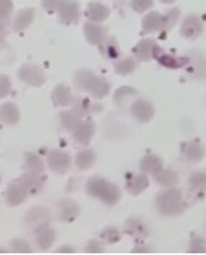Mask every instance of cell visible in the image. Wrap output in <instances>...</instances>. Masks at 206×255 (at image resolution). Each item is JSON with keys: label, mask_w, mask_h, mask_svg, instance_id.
Here are the masks:
<instances>
[{"label": "cell", "mask_w": 206, "mask_h": 255, "mask_svg": "<svg viewBox=\"0 0 206 255\" xmlns=\"http://www.w3.org/2000/svg\"><path fill=\"white\" fill-rule=\"evenodd\" d=\"M85 190L90 197H97L107 205H115L120 200V189L112 182L102 179V177H92L87 184Z\"/></svg>", "instance_id": "obj_1"}, {"label": "cell", "mask_w": 206, "mask_h": 255, "mask_svg": "<svg viewBox=\"0 0 206 255\" xmlns=\"http://www.w3.org/2000/svg\"><path fill=\"white\" fill-rule=\"evenodd\" d=\"M156 209L161 215H166V217L180 215L185 210L181 190L175 189V187H168V190L161 192L156 197Z\"/></svg>", "instance_id": "obj_2"}, {"label": "cell", "mask_w": 206, "mask_h": 255, "mask_svg": "<svg viewBox=\"0 0 206 255\" xmlns=\"http://www.w3.org/2000/svg\"><path fill=\"white\" fill-rule=\"evenodd\" d=\"M49 224H50V214L44 207H35V209L27 212L25 227L28 230H32V232H37V230L47 227Z\"/></svg>", "instance_id": "obj_3"}, {"label": "cell", "mask_w": 206, "mask_h": 255, "mask_svg": "<svg viewBox=\"0 0 206 255\" xmlns=\"http://www.w3.org/2000/svg\"><path fill=\"white\" fill-rule=\"evenodd\" d=\"M18 77H20V80L25 82L27 85H32V87H40V85H44L47 80L45 72L42 70L40 67L30 65V64H25L20 67Z\"/></svg>", "instance_id": "obj_4"}, {"label": "cell", "mask_w": 206, "mask_h": 255, "mask_svg": "<svg viewBox=\"0 0 206 255\" xmlns=\"http://www.w3.org/2000/svg\"><path fill=\"white\" fill-rule=\"evenodd\" d=\"M133 54L137 55L138 60L146 62V60L158 59V55L161 54V49L158 47V44L153 38H143V40L138 42L135 49H133Z\"/></svg>", "instance_id": "obj_5"}, {"label": "cell", "mask_w": 206, "mask_h": 255, "mask_svg": "<svg viewBox=\"0 0 206 255\" xmlns=\"http://www.w3.org/2000/svg\"><path fill=\"white\" fill-rule=\"evenodd\" d=\"M130 112H132L133 117H135L138 122H141V124L150 122V120L155 117V107H153V105L145 99L135 100V102L132 104V107H130Z\"/></svg>", "instance_id": "obj_6"}, {"label": "cell", "mask_w": 206, "mask_h": 255, "mask_svg": "<svg viewBox=\"0 0 206 255\" xmlns=\"http://www.w3.org/2000/svg\"><path fill=\"white\" fill-rule=\"evenodd\" d=\"M80 209L78 204L70 199H64L57 204V219L62 220V222H73V220L78 217Z\"/></svg>", "instance_id": "obj_7"}, {"label": "cell", "mask_w": 206, "mask_h": 255, "mask_svg": "<svg viewBox=\"0 0 206 255\" xmlns=\"http://www.w3.org/2000/svg\"><path fill=\"white\" fill-rule=\"evenodd\" d=\"M201 32H203V22H201V18L198 15H195V13L188 15L183 20V23H181V35L185 38H188V40L198 38L201 35Z\"/></svg>", "instance_id": "obj_8"}, {"label": "cell", "mask_w": 206, "mask_h": 255, "mask_svg": "<svg viewBox=\"0 0 206 255\" xmlns=\"http://www.w3.org/2000/svg\"><path fill=\"white\" fill-rule=\"evenodd\" d=\"M70 163H71V158L69 153L64 150H52L49 153V167L55 174H60V175L65 174L70 168Z\"/></svg>", "instance_id": "obj_9"}, {"label": "cell", "mask_w": 206, "mask_h": 255, "mask_svg": "<svg viewBox=\"0 0 206 255\" xmlns=\"http://www.w3.org/2000/svg\"><path fill=\"white\" fill-rule=\"evenodd\" d=\"M83 32H85L87 40L90 42V44H93V45L103 44V42L108 38L107 28H105L103 25H100L98 22H87V23H85V27H83Z\"/></svg>", "instance_id": "obj_10"}, {"label": "cell", "mask_w": 206, "mask_h": 255, "mask_svg": "<svg viewBox=\"0 0 206 255\" xmlns=\"http://www.w3.org/2000/svg\"><path fill=\"white\" fill-rule=\"evenodd\" d=\"M20 184L23 185V189L27 190V194L37 195V194H40L42 189H44L45 177H42V174H33V172H27L25 175L20 177Z\"/></svg>", "instance_id": "obj_11"}, {"label": "cell", "mask_w": 206, "mask_h": 255, "mask_svg": "<svg viewBox=\"0 0 206 255\" xmlns=\"http://www.w3.org/2000/svg\"><path fill=\"white\" fill-rule=\"evenodd\" d=\"M59 17L64 23H75L80 17V5L75 0H67L59 8Z\"/></svg>", "instance_id": "obj_12"}, {"label": "cell", "mask_w": 206, "mask_h": 255, "mask_svg": "<svg viewBox=\"0 0 206 255\" xmlns=\"http://www.w3.org/2000/svg\"><path fill=\"white\" fill-rule=\"evenodd\" d=\"M125 230H127V234H130L133 237H138V239H145L150 235V227H148V224L143 219H138V217L128 219L125 224Z\"/></svg>", "instance_id": "obj_13"}, {"label": "cell", "mask_w": 206, "mask_h": 255, "mask_svg": "<svg viewBox=\"0 0 206 255\" xmlns=\"http://www.w3.org/2000/svg\"><path fill=\"white\" fill-rule=\"evenodd\" d=\"M73 135L78 143H83V145H88L90 140L95 135V124L92 120H81L78 124V127L73 130Z\"/></svg>", "instance_id": "obj_14"}, {"label": "cell", "mask_w": 206, "mask_h": 255, "mask_svg": "<svg viewBox=\"0 0 206 255\" xmlns=\"http://www.w3.org/2000/svg\"><path fill=\"white\" fill-rule=\"evenodd\" d=\"M140 168H141L143 174L156 175L158 172H160L161 168H163V160H161V157H158L156 153H146V155L141 158Z\"/></svg>", "instance_id": "obj_15"}, {"label": "cell", "mask_w": 206, "mask_h": 255, "mask_svg": "<svg viewBox=\"0 0 206 255\" xmlns=\"http://www.w3.org/2000/svg\"><path fill=\"white\" fill-rule=\"evenodd\" d=\"M27 190L23 189V185L20 182H15V184H12L10 187L7 189V194H5V200L8 205L15 207V205H20L22 202H25L27 199Z\"/></svg>", "instance_id": "obj_16"}, {"label": "cell", "mask_w": 206, "mask_h": 255, "mask_svg": "<svg viewBox=\"0 0 206 255\" xmlns=\"http://www.w3.org/2000/svg\"><path fill=\"white\" fill-rule=\"evenodd\" d=\"M20 120V110L15 104H3L0 105V122L5 125H15Z\"/></svg>", "instance_id": "obj_17"}, {"label": "cell", "mask_w": 206, "mask_h": 255, "mask_svg": "<svg viewBox=\"0 0 206 255\" xmlns=\"http://www.w3.org/2000/svg\"><path fill=\"white\" fill-rule=\"evenodd\" d=\"M52 100H54L57 107H69V105L73 104V95H71L70 89L67 85L60 84L52 92Z\"/></svg>", "instance_id": "obj_18"}, {"label": "cell", "mask_w": 206, "mask_h": 255, "mask_svg": "<svg viewBox=\"0 0 206 255\" xmlns=\"http://www.w3.org/2000/svg\"><path fill=\"white\" fill-rule=\"evenodd\" d=\"M148 185H150V180H148V177L145 174H133L128 177L127 190L132 195H140L143 190L148 189Z\"/></svg>", "instance_id": "obj_19"}, {"label": "cell", "mask_w": 206, "mask_h": 255, "mask_svg": "<svg viewBox=\"0 0 206 255\" xmlns=\"http://www.w3.org/2000/svg\"><path fill=\"white\" fill-rule=\"evenodd\" d=\"M183 157L190 162H200L205 157V147L198 140H191L185 143L183 147Z\"/></svg>", "instance_id": "obj_20"}, {"label": "cell", "mask_w": 206, "mask_h": 255, "mask_svg": "<svg viewBox=\"0 0 206 255\" xmlns=\"http://www.w3.org/2000/svg\"><path fill=\"white\" fill-rule=\"evenodd\" d=\"M37 237H35V242L37 245L40 247L42 250H49L52 245L55 244V239H57V234L54 229H50L49 225L40 230H37Z\"/></svg>", "instance_id": "obj_21"}, {"label": "cell", "mask_w": 206, "mask_h": 255, "mask_svg": "<svg viewBox=\"0 0 206 255\" xmlns=\"http://www.w3.org/2000/svg\"><path fill=\"white\" fill-rule=\"evenodd\" d=\"M95 80H97V75L92 70H78L75 75V85L80 90H85V92H90Z\"/></svg>", "instance_id": "obj_22"}, {"label": "cell", "mask_w": 206, "mask_h": 255, "mask_svg": "<svg viewBox=\"0 0 206 255\" xmlns=\"http://www.w3.org/2000/svg\"><path fill=\"white\" fill-rule=\"evenodd\" d=\"M81 115L76 112V110H67V112H62L60 114V124L62 127L65 128V130L69 132H73L76 127H78V124L81 122Z\"/></svg>", "instance_id": "obj_23"}, {"label": "cell", "mask_w": 206, "mask_h": 255, "mask_svg": "<svg viewBox=\"0 0 206 255\" xmlns=\"http://www.w3.org/2000/svg\"><path fill=\"white\" fill-rule=\"evenodd\" d=\"M110 15V10H108V7H105L103 3H97V2H93V3H90V7H88V12H87V17H88V20L90 22H103V20H107Z\"/></svg>", "instance_id": "obj_24"}, {"label": "cell", "mask_w": 206, "mask_h": 255, "mask_svg": "<svg viewBox=\"0 0 206 255\" xmlns=\"http://www.w3.org/2000/svg\"><path fill=\"white\" fill-rule=\"evenodd\" d=\"M33 17H35V10L33 8H23L17 13V17L13 18V28L15 30H23L32 23Z\"/></svg>", "instance_id": "obj_25"}, {"label": "cell", "mask_w": 206, "mask_h": 255, "mask_svg": "<svg viewBox=\"0 0 206 255\" xmlns=\"http://www.w3.org/2000/svg\"><path fill=\"white\" fill-rule=\"evenodd\" d=\"M95 160H97V155H95L93 150H81L76 153L75 163L78 170H88V168L93 167Z\"/></svg>", "instance_id": "obj_26"}, {"label": "cell", "mask_w": 206, "mask_h": 255, "mask_svg": "<svg viewBox=\"0 0 206 255\" xmlns=\"http://www.w3.org/2000/svg\"><path fill=\"white\" fill-rule=\"evenodd\" d=\"M143 30L148 33L161 30V13L155 10L146 13L145 18H143Z\"/></svg>", "instance_id": "obj_27"}, {"label": "cell", "mask_w": 206, "mask_h": 255, "mask_svg": "<svg viewBox=\"0 0 206 255\" xmlns=\"http://www.w3.org/2000/svg\"><path fill=\"white\" fill-rule=\"evenodd\" d=\"M155 177L158 184L163 187H175L178 184V174L175 170H171V168H161Z\"/></svg>", "instance_id": "obj_28"}, {"label": "cell", "mask_w": 206, "mask_h": 255, "mask_svg": "<svg viewBox=\"0 0 206 255\" xmlns=\"http://www.w3.org/2000/svg\"><path fill=\"white\" fill-rule=\"evenodd\" d=\"M158 60H160L161 65L168 67V69H181L188 62V59H185V57H175L170 54H160L158 55Z\"/></svg>", "instance_id": "obj_29"}, {"label": "cell", "mask_w": 206, "mask_h": 255, "mask_svg": "<svg viewBox=\"0 0 206 255\" xmlns=\"http://www.w3.org/2000/svg\"><path fill=\"white\" fill-rule=\"evenodd\" d=\"M135 69H137V62L133 59H128V57H125V59H118L115 62V70H117V74H120V75H130L135 72Z\"/></svg>", "instance_id": "obj_30"}, {"label": "cell", "mask_w": 206, "mask_h": 255, "mask_svg": "<svg viewBox=\"0 0 206 255\" xmlns=\"http://www.w3.org/2000/svg\"><path fill=\"white\" fill-rule=\"evenodd\" d=\"M25 167L28 172H33V174H42L44 172V162L42 158L37 155V153H25Z\"/></svg>", "instance_id": "obj_31"}, {"label": "cell", "mask_w": 206, "mask_h": 255, "mask_svg": "<svg viewBox=\"0 0 206 255\" xmlns=\"http://www.w3.org/2000/svg\"><path fill=\"white\" fill-rule=\"evenodd\" d=\"M110 92V84L102 77H97V80H95V84L92 85V89H90V94L93 95L95 99H103L107 97Z\"/></svg>", "instance_id": "obj_32"}, {"label": "cell", "mask_w": 206, "mask_h": 255, "mask_svg": "<svg viewBox=\"0 0 206 255\" xmlns=\"http://www.w3.org/2000/svg\"><path fill=\"white\" fill-rule=\"evenodd\" d=\"M100 45H102V52L108 57V59H117L120 55V47L115 38H107V40Z\"/></svg>", "instance_id": "obj_33"}, {"label": "cell", "mask_w": 206, "mask_h": 255, "mask_svg": "<svg viewBox=\"0 0 206 255\" xmlns=\"http://www.w3.org/2000/svg\"><path fill=\"white\" fill-rule=\"evenodd\" d=\"M178 18H180V8H171L170 12H166L165 15H161V28L170 30V28L176 23Z\"/></svg>", "instance_id": "obj_34"}, {"label": "cell", "mask_w": 206, "mask_h": 255, "mask_svg": "<svg viewBox=\"0 0 206 255\" xmlns=\"http://www.w3.org/2000/svg\"><path fill=\"white\" fill-rule=\"evenodd\" d=\"M190 187L196 192L205 190V172H195L190 175Z\"/></svg>", "instance_id": "obj_35"}, {"label": "cell", "mask_w": 206, "mask_h": 255, "mask_svg": "<svg viewBox=\"0 0 206 255\" xmlns=\"http://www.w3.org/2000/svg\"><path fill=\"white\" fill-rule=\"evenodd\" d=\"M102 239H103L107 244H117V242H120V239H122V234H120V230H118V229H115V227H107V229H103Z\"/></svg>", "instance_id": "obj_36"}, {"label": "cell", "mask_w": 206, "mask_h": 255, "mask_svg": "<svg viewBox=\"0 0 206 255\" xmlns=\"http://www.w3.org/2000/svg\"><path fill=\"white\" fill-rule=\"evenodd\" d=\"M10 247H12V252H18V254H30L32 252L30 244H28L25 239H13Z\"/></svg>", "instance_id": "obj_37"}, {"label": "cell", "mask_w": 206, "mask_h": 255, "mask_svg": "<svg viewBox=\"0 0 206 255\" xmlns=\"http://www.w3.org/2000/svg\"><path fill=\"white\" fill-rule=\"evenodd\" d=\"M137 92L130 87H123V89H118L117 94H115V102H117V105H120V107H125L127 104V99L128 95H135Z\"/></svg>", "instance_id": "obj_38"}, {"label": "cell", "mask_w": 206, "mask_h": 255, "mask_svg": "<svg viewBox=\"0 0 206 255\" xmlns=\"http://www.w3.org/2000/svg\"><path fill=\"white\" fill-rule=\"evenodd\" d=\"M132 7L135 12H146L153 7V0H132Z\"/></svg>", "instance_id": "obj_39"}, {"label": "cell", "mask_w": 206, "mask_h": 255, "mask_svg": "<svg viewBox=\"0 0 206 255\" xmlns=\"http://www.w3.org/2000/svg\"><path fill=\"white\" fill-rule=\"evenodd\" d=\"M10 89H12V82L8 79L7 75H2L0 77V99L7 97L10 94Z\"/></svg>", "instance_id": "obj_40"}, {"label": "cell", "mask_w": 206, "mask_h": 255, "mask_svg": "<svg viewBox=\"0 0 206 255\" xmlns=\"http://www.w3.org/2000/svg\"><path fill=\"white\" fill-rule=\"evenodd\" d=\"M67 0H42V5L49 12H59V8L64 5Z\"/></svg>", "instance_id": "obj_41"}, {"label": "cell", "mask_w": 206, "mask_h": 255, "mask_svg": "<svg viewBox=\"0 0 206 255\" xmlns=\"http://www.w3.org/2000/svg\"><path fill=\"white\" fill-rule=\"evenodd\" d=\"M190 252H193V254H201V252H205V239H201V237H193V240H191V244H190Z\"/></svg>", "instance_id": "obj_42"}, {"label": "cell", "mask_w": 206, "mask_h": 255, "mask_svg": "<svg viewBox=\"0 0 206 255\" xmlns=\"http://www.w3.org/2000/svg\"><path fill=\"white\" fill-rule=\"evenodd\" d=\"M12 0H0V18H7L12 12Z\"/></svg>", "instance_id": "obj_43"}, {"label": "cell", "mask_w": 206, "mask_h": 255, "mask_svg": "<svg viewBox=\"0 0 206 255\" xmlns=\"http://www.w3.org/2000/svg\"><path fill=\"white\" fill-rule=\"evenodd\" d=\"M73 110H76V112H78L81 117H83L85 114H88V110H90V102L87 99H80L78 102L75 104V109Z\"/></svg>", "instance_id": "obj_44"}, {"label": "cell", "mask_w": 206, "mask_h": 255, "mask_svg": "<svg viewBox=\"0 0 206 255\" xmlns=\"http://www.w3.org/2000/svg\"><path fill=\"white\" fill-rule=\"evenodd\" d=\"M87 252H92V254H102L103 252V244L102 242H98L97 239H93V240H90V242L87 244Z\"/></svg>", "instance_id": "obj_45"}, {"label": "cell", "mask_w": 206, "mask_h": 255, "mask_svg": "<svg viewBox=\"0 0 206 255\" xmlns=\"http://www.w3.org/2000/svg\"><path fill=\"white\" fill-rule=\"evenodd\" d=\"M133 252H151V249L148 245H138V247L133 249Z\"/></svg>", "instance_id": "obj_46"}, {"label": "cell", "mask_w": 206, "mask_h": 255, "mask_svg": "<svg viewBox=\"0 0 206 255\" xmlns=\"http://www.w3.org/2000/svg\"><path fill=\"white\" fill-rule=\"evenodd\" d=\"M5 27H7L5 18H0V35H3V32H5Z\"/></svg>", "instance_id": "obj_47"}, {"label": "cell", "mask_w": 206, "mask_h": 255, "mask_svg": "<svg viewBox=\"0 0 206 255\" xmlns=\"http://www.w3.org/2000/svg\"><path fill=\"white\" fill-rule=\"evenodd\" d=\"M59 252H75V249H71L70 245H64L62 249H59Z\"/></svg>", "instance_id": "obj_48"}, {"label": "cell", "mask_w": 206, "mask_h": 255, "mask_svg": "<svg viewBox=\"0 0 206 255\" xmlns=\"http://www.w3.org/2000/svg\"><path fill=\"white\" fill-rule=\"evenodd\" d=\"M160 2H163V3H173L175 0H160Z\"/></svg>", "instance_id": "obj_49"}, {"label": "cell", "mask_w": 206, "mask_h": 255, "mask_svg": "<svg viewBox=\"0 0 206 255\" xmlns=\"http://www.w3.org/2000/svg\"><path fill=\"white\" fill-rule=\"evenodd\" d=\"M0 180H2V177H0Z\"/></svg>", "instance_id": "obj_50"}]
</instances>
